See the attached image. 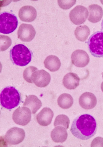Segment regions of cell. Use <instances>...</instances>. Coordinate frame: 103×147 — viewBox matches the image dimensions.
<instances>
[{
	"mask_svg": "<svg viewBox=\"0 0 103 147\" xmlns=\"http://www.w3.org/2000/svg\"><path fill=\"white\" fill-rule=\"evenodd\" d=\"M97 129V122L94 118L91 115L84 114L74 120L70 131L77 138L87 140L95 135Z\"/></svg>",
	"mask_w": 103,
	"mask_h": 147,
	"instance_id": "cell-1",
	"label": "cell"
},
{
	"mask_svg": "<svg viewBox=\"0 0 103 147\" xmlns=\"http://www.w3.org/2000/svg\"><path fill=\"white\" fill-rule=\"evenodd\" d=\"M10 57L14 64L20 66H26L31 62L32 53L27 47L18 44L12 48L10 52Z\"/></svg>",
	"mask_w": 103,
	"mask_h": 147,
	"instance_id": "cell-2",
	"label": "cell"
},
{
	"mask_svg": "<svg viewBox=\"0 0 103 147\" xmlns=\"http://www.w3.org/2000/svg\"><path fill=\"white\" fill-rule=\"evenodd\" d=\"M20 100L19 92L13 87L9 86L5 88L1 94V105L7 109H12L18 106Z\"/></svg>",
	"mask_w": 103,
	"mask_h": 147,
	"instance_id": "cell-3",
	"label": "cell"
},
{
	"mask_svg": "<svg viewBox=\"0 0 103 147\" xmlns=\"http://www.w3.org/2000/svg\"><path fill=\"white\" fill-rule=\"evenodd\" d=\"M18 19L14 14L3 12L0 15V32L9 34L14 32L18 26Z\"/></svg>",
	"mask_w": 103,
	"mask_h": 147,
	"instance_id": "cell-4",
	"label": "cell"
},
{
	"mask_svg": "<svg viewBox=\"0 0 103 147\" xmlns=\"http://www.w3.org/2000/svg\"><path fill=\"white\" fill-rule=\"evenodd\" d=\"M88 45L93 56L103 57V32L98 31L92 34L88 40Z\"/></svg>",
	"mask_w": 103,
	"mask_h": 147,
	"instance_id": "cell-5",
	"label": "cell"
},
{
	"mask_svg": "<svg viewBox=\"0 0 103 147\" xmlns=\"http://www.w3.org/2000/svg\"><path fill=\"white\" fill-rule=\"evenodd\" d=\"M31 118V111L26 107L18 108L12 115V119L16 124L23 126L28 125Z\"/></svg>",
	"mask_w": 103,
	"mask_h": 147,
	"instance_id": "cell-6",
	"label": "cell"
},
{
	"mask_svg": "<svg viewBox=\"0 0 103 147\" xmlns=\"http://www.w3.org/2000/svg\"><path fill=\"white\" fill-rule=\"evenodd\" d=\"M88 15L89 12L86 8L82 5H78L70 11L69 17L73 24L79 25L85 22Z\"/></svg>",
	"mask_w": 103,
	"mask_h": 147,
	"instance_id": "cell-7",
	"label": "cell"
},
{
	"mask_svg": "<svg viewBox=\"0 0 103 147\" xmlns=\"http://www.w3.org/2000/svg\"><path fill=\"white\" fill-rule=\"evenodd\" d=\"M25 136L24 130L17 127L10 129L6 134L5 140L7 143L11 145L18 144L22 142Z\"/></svg>",
	"mask_w": 103,
	"mask_h": 147,
	"instance_id": "cell-8",
	"label": "cell"
},
{
	"mask_svg": "<svg viewBox=\"0 0 103 147\" xmlns=\"http://www.w3.org/2000/svg\"><path fill=\"white\" fill-rule=\"evenodd\" d=\"M36 33L35 29L32 26L23 23L19 28L18 38L23 42H30L34 38Z\"/></svg>",
	"mask_w": 103,
	"mask_h": 147,
	"instance_id": "cell-9",
	"label": "cell"
},
{
	"mask_svg": "<svg viewBox=\"0 0 103 147\" xmlns=\"http://www.w3.org/2000/svg\"><path fill=\"white\" fill-rule=\"evenodd\" d=\"M72 62L76 67H84L89 64L90 59L89 56L85 51L81 50L74 51L71 55Z\"/></svg>",
	"mask_w": 103,
	"mask_h": 147,
	"instance_id": "cell-10",
	"label": "cell"
},
{
	"mask_svg": "<svg viewBox=\"0 0 103 147\" xmlns=\"http://www.w3.org/2000/svg\"><path fill=\"white\" fill-rule=\"evenodd\" d=\"M33 82L38 87L44 88L47 86L51 80L49 74L43 69L35 71L32 76Z\"/></svg>",
	"mask_w": 103,
	"mask_h": 147,
	"instance_id": "cell-11",
	"label": "cell"
},
{
	"mask_svg": "<svg viewBox=\"0 0 103 147\" xmlns=\"http://www.w3.org/2000/svg\"><path fill=\"white\" fill-rule=\"evenodd\" d=\"M79 103L81 107L84 109H91L96 106L97 100L96 96L93 93L86 92L80 96Z\"/></svg>",
	"mask_w": 103,
	"mask_h": 147,
	"instance_id": "cell-12",
	"label": "cell"
},
{
	"mask_svg": "<svg viewBox=\"0 0 103 147\" xmlns=\"http://www.w3.org/2000/svg\"><path fill=\"white\" fill-rule=\"evenodd\" d=\"M37 16L36 9L31 6L22 7L19 11V17L21 20L24 22H32L35 19Z\"/></svg>",
	"mask_w": 103,
	"mask_h": 147,
	"instance_id": "cell-13",
	"label": "cell"
},
{
	"mask_svg": "<svg viewBox=\"0 0 103 147\" xmlns=\"http://www.w3.org/2000/svg\"><path fill=\"white\" fill-rule=\"evenodd\" d=\"M54 116L52 110L49 108L45 107L37 115L36 119L40 125L47 126L51 123Z\"/></svg>",
	"mask_w": 103,
	"mask_h": 147,
	"instance_id": "cell-14",
	"label": "cell"
},
{
	"mask_svg": "<svg viewBox=\"0 0 103 147\" xmlns=\"http://www.w3.org/2000/svg\"><path fill=\"white\" fill-rule=\"evenodd\" d=\"M80 79L76 74L69 72L64 76L63 80V84L67 89L74 90L79 85Z\"/></svg>",
	"mask_w": 103,
	"mask_h": 147,
	"instance_id": "cell-15",
	"label": "cell"
},
{
	"mask_svg": "<svg viewBox=\"0 0 103 147\" xmlns=\"http://www.w3.org/2000/svg\"><path fill=\"white\" fill-rule=\"evenodd\" d=\"M66 129L62 126H58L52 131L51 136L53 140L56 143H62L67 140L68 134Z\"/></svg>",
	"mask_w": 103,
	"mask_h": 147,
	"instance_id": "cell-16",
	"label": "cell"
},
{
	"mask_svg": "<svg viewBox=\"0 0 103 147\" xmlns=\"http://www.w3.org/2000/svg\"><path fill=\"white\" fill-rule=\"evenodd\" d=\"M23 106L29 108L32 113L34 114L41 108L42 103L36 96L30 95L27 96Z\"/></svg>",
	"mask_w": 103,
	"mask_h": 147,
	"instance_id": "cell-17",
	"label": "cell"
},
{
	"mask_svg": "<svg viewBox=\"0 0 103 147\" xmlns=\"http://www.w3.org/2000/svg\"><path fill=\"white\" fill-rule=\"evenodd\" d=\"M88 9L89 12L88 20L93 23L99 22L103 15L102 7L98 5L93 4L89 5Z\"/></svg>",
	"mask_w": 103,
	"mask_h": 147,
	"instance_id": "cell-18",
	"label": "cell"
},
{
	"mask_svg": "<svg viewBox=\"0 0 103 147\" xmlns=\"http://www.w3.org/2000/svg\"><path fill=\"white\" fill-rule=\"evenodd\" d=\"M46 68L52 72H55L60 68L61 63L59 58L56 56L50 55L47 56L44 61Z\"/></svg>",
	"mask_w": 103,
	"mask_h": 147,
	"instance_id": "cell-19",
	"label": "cell"
},
{
	"mask_svg": "<svg viewBox=\"0 0 103 147\" xmlns=\"http://www.w3.org/2000/svg\"><path fill=\"white\" fill-rule=\"evenodd\" d=\"M57 102L58 105L61 108L63 109H68L73 105L74 100L70 94L64 93L59 96Z\"/></svg>",
	"mask_w": 103,
	"mask_h": 147,
	"instance_id": "cell-20",
	"label": "cell"
},
{
	"mask_svg": "<svg viewBox=\"0 0 103 147\" xmlns=\"http://www.w3.org/2000/svg\"><path fill=\"white\" fill-rule=\"evenodd\" d=\"M90 33V30L86 26H80L77 27L74 32L77 39L83 42L87 40Z\"/></svg>",
	"mask_w": 103,
	"mask_h": 147,
	"instance_id": "cell-21",
	"label": "cell"
},
{
	"mask_svg": "<svg viewBox=\"0 0 103 147\" xmlns=\"http://www.w3.org/2000/svg\"><path fill=\"white\" fill-rule=\"evenodd\" d=\"M70 123V119L67 116L61 115L56 117L54 122V126L55 127L62 126L68 129L69 128Z\"/></svg>",
	"mask_w": 103,
	"mask_h": 147,
	"instance_id": "cell-22",
	"label": "cell"
},
{
	"mask_svg": "<svg viewBox=\"0 0 103 147\" xmlns=\"http://www.w3.org/2000/svg\"><path fill=\"white\" fill-rule=\"evenodd\" d=\"M37 70V68L32 66L26 68L23 73V77L24 80L29 83H33V75L34 72Z\"/></svg>",
	"mask_w": 103,
	"mask_h": 147,
	"instance_id": "cell-23",
	"label": "cell"
},
{
	"mask_svg": "<svg viewBox=\"0 0 103 147\" xmlns=\"http://www.w3.org/2000/svg\"><path fill=\"white\" fill-rule=\"evenodd\" d=\"M12 44V40L9 37L1 35V50L3 51L7 49Z\"/></svg>",
	"mask_w": 103,
	"mask_h": 147,
	"instance_id": "cell-24",
	"label": "cell"
},
{
	"mask_svg": "<svg viewBox=\"0 0 103 147\" xmlns=\"http://www.w3.org/2000/svg\"><path fill=\"white\" fill-rule=\"evenodd\" d=\"M76 2V1H58L59 6L62 9H68L73 6Z\"/></svg>",
	"mask_w": 103,
	"mask_h": 147,
	"instance_id": "cell-25",
	"label": "cell"
},
{
	"mask_svg": "<svg viewBox=\"0 0 103 147\" xmlns=\"http://www.w3.org/2000/svg\"><path fill=\"white\" fill-rule=\"evenodd\" d=\"M91 147H103V138L100 137L95 138L92 141Z\"/></svg>",
	"mask_w": 103,
	"mask_h": 147,
	"instance_id": "cell-26",
	"label": "cell"
},
{
	"mask_svg": "<svg viewBox=\"0 0 103 147\" xmlns=\"http://www.w3.org/2000/svg\"><path fill=\"white\" fill-rule=\"evenodd\" d=\"M101 89L103 92V81L102 82L101 85Z\"/></svg>",
	"mask_w": 103,
	"mask_h": 147,
	"instance_id": "cell-27",
	"label": "cell"
},
{
	"mask_svg": "<svg viewBox=\"0 0 103 147\" xmlns=\"http://www.w3.org/2000/svg\"><path fill=\"white\" fill-rule=\"evenodd\" d=\"M102 30H103V19L102 20Z\"/></svg>",
	"mask_w": 103,
	"mask_h": 147,
	"instance_id": "cell-28",
	"label": "cell"
},
{
	"mask_svg": "<svg viewBox=\"0 0 103 147\" xmlns=\"http://www.w3.org/2000/svg\"><path fill=\"white\" fill-rule=\"evenodd\" d=\"M102 78H103V72L102 73Z\"/></svg>",
	"mask_w": 103,
	"mask_h": 147,
	"instance_id": "cell-29",
	"label": "cell"
}]
</instances>
